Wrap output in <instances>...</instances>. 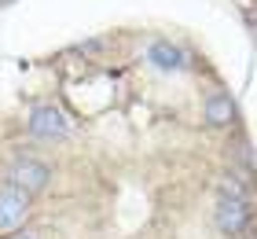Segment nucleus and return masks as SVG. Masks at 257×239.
Segmentation results:
<instances>
[{
    "label": "nucleus",
    "instance_id": "f257e3e1",
    "mask_svg": "<svg viewBox=\"0 0 257 239\" xmlns=\"http://www.w3.org/2000/svg\"><path fill=\"white\" fill-rule=\"evenodd\" d=\"M26 129L37 140H66L70 136V122L55 103H33L26 114Z\"/></svg>",
    "mask_w": 257,
    "mask_h": 239
},
{
    "label": "nucleus",
    "instance_id": "f03ea898",
    "mask_svg": "<svg viewBox=\"0 0 257 239\" xmlns=\"http://www.w3.org/2000/svg\"><path fill=\"white\" fill-rule=\"evenodd\" d=\"M48 181H52V170H48L41 158L19 154V158L8 166V184L22 188L26 195H37V191H44V188H48Z\"/></svg>",
    "mask_w": 257,
    "mask_h": 239
},
{
    "label": "nucleus",
    "instance_id": "7ed1b4c3",
    "mask_svg": "<svg viewBox=\"0 0 257 239\" xmlns=\"http://www.w3.org/2000/svg\"><path fill=\"white\" fill-rule=\"evenodd\" d=\"M30 199H33V195H26V191L15 188V184H4V188H0V235H4V232H15L19 224L30 217Z\"/></svg>",
    "mask_w": 257,
    "mask_h": 239
},
{
    "label": "nucleus",
    "instance_id": "20e7f679",
    "mask_svg": "<svg viewBox=\"0 0 257 239\" xmlns=\"http://www.w3.org/2000/svg\"><path fill=\"white\" fill-rule=\"evenodd\" d=\"M213 221H217V228L224 232V235H242V232H246V224H250V199L220 195Z\"/></svg>",
    "mask_w": 257,
    "mask_h": 239
},
{
    "label": "nucleus",
    "instance_id": "39448f33",
    "mask_svg": "<svg viewBox=\"0 0 257 239\" xmlns=\"http://www.w3.org/2000/svg\"><path fill=\"white\" fill-rule=\"evenodd\" d=\"M147 59H151L158 70H166V74L184 70V52H180L177 44H169V41H155V44L147 48Z\"/></svg>",
    "mask_w": 257,
    "mask_h": 239
},
{
    "label": "nucleus",
    "instance_id": "423d86ee",
    "mask_svg": "<svg viewBox=\"0 0 257 239\" xmlns=\"http://www.w3.org/2000/svg\"><path fill=\"white\" fill-rule=\"evenodd\" d=\"M202 111H206L209 125H231V122H235V103H231L224 92H209L206 103H202Z\"/></svg>",
    "mask_w": 257,
    "mask_h": 239
},
{
    "label": "nucleus",
    "instance_id": "0eeeda50",
    "mask_svg": "<svg viewBox=\"0 0 257 239\" xmlns=\"http://www.w3.org/2000/svg\"><path fill=\"white\" fill-rule=\"evenodd\" d=\"M99 48H103L99 41H81V44L74 48V52H81V55H85V52H88V55H92V52H99Z\"/></svg>",
    "mask_w": 257,
    "mask_h": 239
},
{
    "label": "nucleus",
    "instance_id": "6e6552de",
    "mask_svg": "<svg viewBox=\"0 0 257 239\" xmlns=\"http://www.w3.org/2000/svg\"><path fill=\"white\" fill-rule=\"evenodd\" d=\"M8 239H41V235H33V232H15V235H8Z\"/></svg>",
    "mask_w": 257,
    "mask_h": 239
}]
</instances>
